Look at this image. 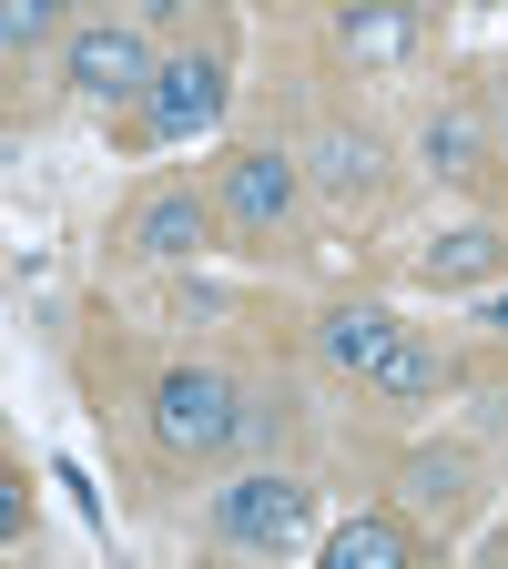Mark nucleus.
<instances>
[{
    "mask_svg": "<svg viewBox=\"0 0 508 569\" xmlns=\"http://www.w3.org/2000/svg\"><path fill=\"white\" fill-rule=\"evenodd\" d=\"M153 71H163V51L142 21H71V41H61V82L92 112H142Z\"/></svg>",
    "mask_w": 508,
    "mask_h": 569,
    "instance_id": "obj_1",
    "label": "nucleus"
},
{
    "mask_svg": "<svg viewBox=\"0 0 508 569\" xmlns=\"http://www.w3.org/2000/svg\"><path fill=\"white\" fill-rule=\"evenodd\" d=\"M142 417H153V448L163 458H225L235 427H245V387L225 367H163Z\"/></svg>",
    "mask_w": 508,
    "mask_h": 569,
    "instance_id": "obj_2",
    "label": "nucleus"
},
{
    "mask_svg": "<svg viewBox=\"0 0 508 569\" xmlns=\"http://www.w3.org/2000/svg\"><path fill=\"white\" fill-rule=\"evenodd\" d=\"M203 529L225 539V549H296L316 529V488L296 468H245L203 498Z\"/></svg>",
    "mask_w": 508,
    "mask_h": 569,
    "instance_id": "obj_3",
    "label": "nucleus"
},
{
    "mask_svg": "<svg viewBox=\"0 0 508 569\" xmlns=\"http://www.w3.org/2000/svg\"><path fill=\"white\" fill-rule=\"evenodd\" d=\"M213 203H225L235 244H275L306 213V163L275 153V142H245V153H225V173H213Z\"/></svg>",
    "mask_w": 508,
    "mask_h": 569,
    "instance_id": "obj_4",
    "label": "nucleus"
},
{
    "mask_svg": "<svg viewBox=\"0 0 508 569\" xmlns=\"http://www.w3.org/2000/svg\"><path fill=\"white\" fill-rule=\"evenodd\" d=\"M213 234H225V203L193 193V183H153V193L122 213V244L142 264H193V254H213Z\"/></svg>",
    "mask_w": 508,
    "mask_h": 569,
    "instance_id": "obj_5",
    "label": "nucleus"
},
{
    "mask_svg": "<svg viewBox=\"0 0 508 569\" xmlns=\"http://www.w3.org/2000/svg\"><path fill=\"white\" fill-rule=\"evenodd\" d=\"M213 122H225V51H163L142 92V142H193Z\"/></svg>",
    "mask_w": 508,
    "mask_h": 569,
    "instance_id": "obj_6",
    "label": "nucleus"
},
{
    "mask_svg": "<svg viewBox=\"0 0 508 569\" xmlns=\"http://www.w3.org/2000/svg\"><path fill=\"white\" fill-rule=\"evenodd\" d=\"M306 183L336 193V203H377V183H387V142H377L367 122H326L316 153H306Z\"/></svg>",
    "mask_w": 508,
    "mask_h": 569,
    "instance_id": "obj_7",
    "label": "nucleus"
},
{
    "mask_svg": "<svg viewBox=\"0 0 508 569\" xmlns=\"http://www.w3.org/2000/svg\"><path fill=\"white\" fill-rule=\"evenodd\" d=\"M508 274V234L498 224H458V234H438L417 254V284L427 296H478V284H498Z\"/></svg>",
    "mask_w": 508,
    "mask_h": 569,
    "instance_id": "obj_8",
    "label": "nucleus"
},
{
    "mask_svg": "<svg viewBox=\"0 0 508 569\" xmlns=\"http://www.w3.org/2000/svg\"><path fill=\"white\" fill-rule=\"evenodd\" d=\"M397 336H407V326H397L377 296H356V306H326V316H316V346H326V367H336V377H367Z\"/></svg>",
    "mask_w": 508,
    "mask_h": 569,
    "instance_id": "obj_9",
    "label": "nucleus"
},
{
    "mask_svg": "<svg viewBox=\"0 0 508 569\" xmlns=\"http://www.w3.org/2000/svg\"><path fill=\"white\" fill-rule=\"evenodd\" d=\"M336 51L356 71H397L417 51V11H397V0H346V11H336Z\"/></svg>",
    "mask_w": 508,
    "mask_h": 569,
    "instance_id": "obj_10",
    "label": "nucleus"
},
{
    "mask_svg": "<svg viewBox=\"0 0 508 569\" xmlns=\"http://www.w3.org/2000/svg\"><path fill=\"white\" fill-rule=\"evenodd\" d=\"M407 559H417L407 509H356L346 529H326V569H407Z\"/></svg>",
    "mask_w": 508,
    "mask_h": 569,
    "instance_id": "obj_11",
    "label": "nucleus"
},
{
    "mask_svg": "<svg viewBox=\"0 0 508 569\" xmlns=\"http://www.w3.org/2000/svg\"><path fill=\"white\" fill-rule=\"evenodd\" d=\"M417 163L438 173V183H468V173L488 163V132H478V112H468V102H438V112L417 122Z\"/></svg>",
    "mask_w": 508,
    "mask_h": 569,
    "instance_id": "obj_12",
    "label": "nucleus"
},
{
    "mask_svg": "<svg viewBox=\"0 0 508 569\" xmlns=\"http://www.w3.org/2000/svg\"><path fill=\"white\" fill-rule=\"evenodd\" d=\"M468 478H478L468 448H417V458L397 468V498H407L417 519H458V509H468Z\"/></svg>",
    "mask_w": 508,
    "mask_h": 569,
    "instance_id": "obj_13",
    "label": "nucleus"
},
{
    "mask_svg": "<svg viewBox=\"0 0 508 569\" xmlns=\"http://www.w3.org/2000/svg\"><path fill=\"white\" fill-rule=\"evenodd\" d=\"M367 387H377L387 407H417V397H438V387H448V356H438V346H427V336L407 326V336L377 356V367H367Z\"/></svg>",
    "mask_w": 508,
    "mask_h": 569,
    "instance_id": "obj_14",
    "label": "nucleus"
},
{
    "mask_svg": "<svg viewBox=\"0 0 508 569\" xmlns=\"http://www.w3.org/2000/svg\"><path fill=\"white\" fill-rule=\"evenodd\" d=\"M51 31H61V11H51V0H0V51H11V61H31Z\"/></svg>",
    "mask_w": 508,
    "mask_h": 569,
    "instance_id": "obj_15",
    "label": "nucleus"
},
{
    "mask_svg": "<svg viewBox=\"0 0 508 569\" xmlns=\"http://www.w3.org/2000/svg\"><path fill=\"white\" fill-rule=\"evenodd\" d=\"M31 539V478H21V458H0V549H21Z\"/></svg>",
    "mask_w": 508,
    "mask_h": 569,
    "instance_id": "obj_16",
    "label": "nucleus"
},
{
    "mask_svg": "<svg viewBox=\"0 0 508 569\" xmlns=\"http://www.w3.org/2000/svg\"><path fill=\"white\" fill-rule=\"evenodd\" d=\"M132 21L142 31H173V21H193V0H132Z\"/></svg>",
    "mask_w": 508,
    "mask_h": 569,
    "instance_id": "obj_17",
    "label": "nucleus"
},
{
    "mask_svg": "<svg viewBox=\"0 0 508 569\" xmlns=\"http://www.w3.org/2000/svg\"><path fill=\"white\" fill-rule=\"evenodd\" d=\"M478 326H488V336H508V274H498V284H478Z\"/></svg>",
    "mask_w": 508,
    "mask_h": 569,
    "instance_id": "obj_18",
    "label": "nucleus"
},
{
    "mask_svg": "<svg viewBox=\"0 0 508 569\" xmlns=\"http://www.w3.org/2000/svg\"><path fill=\"white\" fill-rule=\"evenodd\" d=\"M498 163H508V92H498Z\"/></svg>",
    "mask_w": 508,
    "mask_h": 569,
    "instance_id": "obj_19",
    "label": "nucleus"
},
{
    "mask_svg": "<svg viewBox=\"0 0 508 569\" xmlns=\"http://www.w3.org/2000/svg\"><path fill=\"white\" fill-rule=\"evenodd\" d=\"M397 11H417V21H427V11H448V0H397Z\"/></svg>",
    "mask_w": 508,
    "mask_h": 569,
    "instance_id": "obj_20",
    "label": "nucleus"
},
{
    "mask_svg": "<svg viewBox=\"0 0 508 569\" xmlns=\"http://www.w3.org/2000/svg\"><path fill=\"white\" fill-rule=\"evenodd\" d=\"M51 11H82V0H51Z\"/></svg>",
    "mask_w": 508,
    "mask_h": 569,
    "instance_id": "obj_21",
    "label": "nucleus"
}]
</instances>
